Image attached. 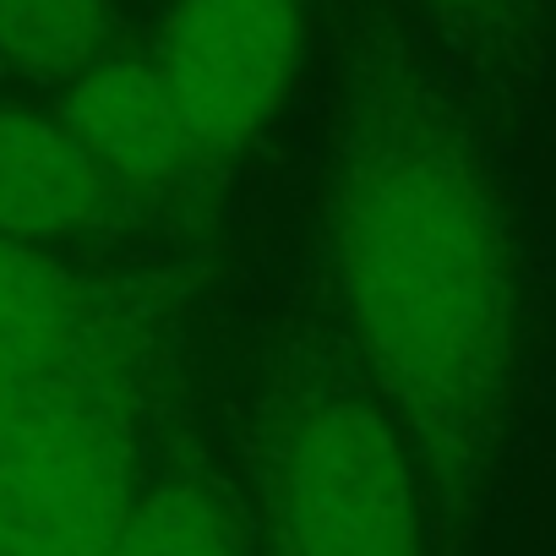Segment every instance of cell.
Returning a JSON list of instances; mask_svg holds the SVG:
<instances>
[{"instance_id": "cell-1", "label": "cell", "mask_w": 556, "mask_h": 556, "mask_svg": "<svg viewBox=\"0 0 556 556\" xmlns=\"http://www.w3.org/2000/svg\"><path fill=\"white\" fill-rule=\"evenodd\" d=\"M328 245L355 344L442 475L480 469L518 382V251L469 137L420 99L350 121Z\"/></svg>"}, {"instance_id": "cell-2", "label": "cell", "mask_w": 556, "mask_h": 556, "mask_svg": "<svg viewBox=\"0 0 556 556\" xmlns=\"http://www.w3.org/2000/svg\"><path fill=\"white\" fill-rule=\"evenodd\" d=\"M290 556H426L404 431L361 399L312 404L278 458Z\"/></svg>"}, {"instance_id": "cell-3", "label": "cell", "mask_w": 556, "mask_h": 556, "mask_svg": "<svg viewBox=\"0 0 556 556\" xmlns=\"http://www.w3.org/2000/svg\"><path fill=\"white\" fill-rule=\"evenodd\" d=\"M131 502L126 453L83 399H0V556H110Z\"/></svg>"}, {"instance_id": "cell-4", "label": "cell", "mask_w": 556, "mask_h": 556, "mask_svg": "<svg viewBox=\"0 0 556 556\" xmlns=\"http://www.w3.org/2000/svg\"><path fill=\"white\" fill-rule=\"evenodd\" d=\"M301 61V0H180L164 28V83L202 159L240 153L285 104Z\"/></svg>"}, {"instance_id": "cell-5", "label": "cell", "mask_w": 556, "mask_h": 556, "mask_svg": "<svg viewBox=\"0 0 556 556\" xmlns=\"http://www.w3.org/2000/svg\"><path fill=\"white\" fill-rule=\"evenodd\" d=\"M61 126L110 175L137 180V186L175 180L197 159L186 115H180L164 72L148 61H99L93 72H83L66 88Z\"/></svg>"}, {"instance_id": "cell-6", "label": "cell", "mask_w": 556, "mask_h": 556, "mask_svg": "<svg viewBox=\"0 0 556 556\" xmlns=\"http://www.w3.org/2000/svg\"><path fill=\"white\" fill-rule=\"evenodd\" d=\"M110 202V169L45 115L0 110V235L61 240L88 229Z\"/></svg>"}, {"instance_id": "cell-7", "label": "cell", "mask_w": 556, "mask_h": 556, "mask_svg": "<svg viewBox=\"0 0 556 556\" xmlns=\"http://www.w3.org/2000/svg\"><path fill=\"white\" fill-rule=\"evenodd\" d=\"M77 344V317L61 278L0 235V399L50 393Z\"/></svg>"}, {"instance_id": "cell-8", "label": "cell", "mask_w": 556, "mask_h": 556, "mask_svg": "<svg viewBox=\"0 0 556 556\" xmlns=\"http://www.w3.org/2000/svg\"><path fill=\"white\" fill-rule=\"evenodd\" d=\"M110 39V0H0V61L45 83H77Z\"/></svg>"}, {"instance_id": "cell-9", "label": "cell", "mask_w": 556, "mask_h": 556, "mask_svg": "<svg viewBox=\"0 0 556 556\" xmlns=\"http://www.w3.org/2000/svg\"><path fill=\"white\" fill-rule=\"evenodd\" d=\"M110 556H235V545L197 485H159L131 502Z\"/></svg>"}, {"instance_id": "cell-10", "label": "cell", "mask_w": 556, "mask_h": 556, "mask_svg": "<svg viewBox=\"0 0 556 556\" xmlns=\"http://www.w3.org/2000/svg\"><path fill=\"white\" fill-rule=\"evenodd\" d=\"M426 7H437V12H458V17H475V12H491L496 0H426Z\"/></svg>"}]
</instances>
